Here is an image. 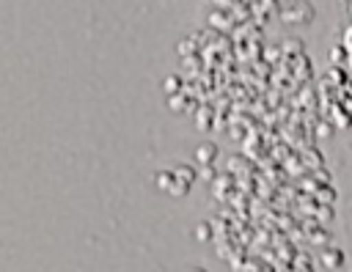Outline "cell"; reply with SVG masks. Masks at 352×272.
<instances>
[{
  "instance_id": "cell-1",
  "label": "cell",
  "mask_w": 352,
  "mask_h": 272,
  "mask_svg": "<svg viewBox=\"0 0 352 272\" xmlns=\"http://www.w3.org/2000/svg\"><path fill=\"white\" fill-rule=\"evenodd\" d=\"M349 16H352V3H349Z\"/></svg>"
}]
</instances>
